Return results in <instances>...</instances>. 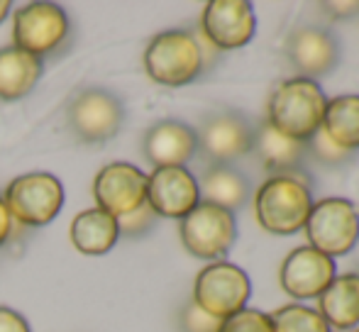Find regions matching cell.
<instances>
[{"label":"cell","instance_id":"1","mask_svg":"<svg viewBox=\"0 0 359 332\" xmlns=\"http://www.w3.org/2000/svg\"><path fill=\"white\" fill-rule=\"evenodd\" d=\"M327 98L320 83L311 78H288L276 85L269 98V123L281 134L308 142L320 130Z\"/></svg>","mask_w":359,"mask_h":332},{"label":"cell","instance_id":"2","mask_svg":"<svg viewBox=\"0 0 359 332\" xmlns=\"http://www.w3.org/2000/svg\"><path fill=\"white\" fill-rule=\"evenodd\" d=\"M311 208V186L303 176H269L255 195L257 220L266 233L274 235H293L303 230Z\"/></svg>","mask_w":359,"mask_h":332},{"label":"cell","instance_id":"3","mask_svg":"<svg viewBox=\"0 0 359 332\" xmlns=\"http://www.w3.org/2000/svg\"><path fill=\"white\" fill-rule=\"evenodd\" d=\"M203 47L186 29L159 32L144 49V71L161 85H186L203 71Z\"/></svg>","mask_w":359,"mask_h":332},{"label":"cell","instance_id":"4","mask_svg":"<svg viewBox=\"0 0 359 332\" xmlns=\"http://www.w3.org/2000/svg\"><path fill=\"white\" fill-rule=\"evenodd\" d=\"M252 296V281L245 269L230 261H213L203 266L194 284V303L217 320L247 308Z\"/></svg>","mask_w":359,"mask_h":332},{"label":"cell","instance_id":"5","mask_svg":"<svg viewBox=\"0 0 359 332\" xmlns=\"http://www.w3.org/2000/svg\"><path fill=\"white\" fill-rule=\"evenodd\" d=\"M5 205L10 218L27 228H44L59 215L64 205V186L57 176L34 171L18 176L5 188Z\"/></svg>","mask_w":359,"mask_h":332},{"label":"cell","instance_id":"6","mask_svg":"<svg viewBox=\"0 0 359 332\" xmlns=\"http://www.w3.org/2000/svg\"><path fill=\"white\" fill-rule=\"evenodd\" d=\"M308 247L325 256H345L359 240V213L345 198H323L313 203L306 223Z\"/></svg>","mask_w":359,"mask_h":332},{"label":"cell","instance_id":"7","mask_svg":"<svg viewBox=\"0 0 359 332\" xmlns=\"http://www.w3.org/2000/svg\"><path fill=\"white\" fill-rule=\"evenodd\" d=\"M69 130L83 144H103L120 132L125 108L115 93L105 88H83L67 110Z\"/></svg>","mask_w":359,"mask_h":332},{"label":"cell","instance_id":"8","mask_svg":"<svg viewBox=\"0 0 359 332\" xmlns=\"http://www.w3.org/2000/svg\"><path fill=\"white\" fill-rule=\"evenodd\" d=\"M184 247L198 259H215L225 256L237 240L235 215L225 208L203 203L201 200L179 225Z\"/></svg>","mask_w":359,"mask_h":332},{"label":"cell","instance_id":"9","mask_svg":"<svg viewBox=\"0 0 359 332\" xmlns=\"http://www.w3.org/2000/svg\"><path fill=\"white\" fill-rule=\"evenodd\" d=\"M69 34V18L57 3H29L13 18V47L42 59L57 52Z\"/></svg>","mask_w":359,"mask_h":332},{"label":"cell","instance_id":"10","mask_svg":"<svg viewBox=\"0 0 359 332\" xmlns=\"http://www.w3.org/2000/svg\"><path fill=\"white\" fill-rule=\"evenodd\" d=\"M196 152L203 154L210 166H230L240 157L252 152L255 144V130L240 113H215L196 132Z\"/></svg>","mask_w":359,"mask_h":332},{"label":"cell","instance_id":"11","mask_svg":"<svg viewBox=\"0 0 359 332\" xmlns=\"http://www.w3.org/2000/svg\"><path fill=\"white\" fill-rule=\"evenodd\" d=\"M201 32L210 47L230 52L252 42L257 32V15L247 0H210L203 8Z\"/></svg>","mask_w":359,"mask_h":332},{"label":"cell","instance_id":"12","mask_svg":"<svg viewBox=\"0 0 359 332\" xmlns=\"http://www.w3.org/2000/svg\"><path fill=\"white\" fill-rule=\"evenodd\" d=\"M93 198L100 210L113 218L137 210L147 203V174L128 162H113L95 174Z\"/></svg>","mask_w":359,"mask_h":332},{"label":"cell","instance_id":"13","mask_svg":"<svg viewBox=\"0 0 359 332\" xmlns=\"http://www.w3.org/2000/svg\"><path fill=\"white\" fill-rule=\"evenodd\" d=\"M147 203L159 218H186L201 203L198 181L186 166L154 169L147 176Z\"/></svg>","mask_w":359,"mask_h":332},{"label":"cell","instance_id":"14","mask_svg":"<svg viewBox=\"0 0 359 332\" xmlns=\"http://www.w3.org/2000/svg\"><path fill=\"white\" fill-rule=\"evenodd\" d=\"M281 289L298 300L318 298L335 279V259L313 247H296L281 264Z\"/></svg>","mask_w":359,"mask_h":332},{"label":"cell","instance_id":"15","mask_svg":"<svg viewBox=\"0 0 359 332\" xmlns=\"http://www.w3.org/2000/svg\"><path fill=\"white\" fill-rule=\"evenodd\" d=\"M286 57L301 78L316 81L340 62V44L323 27H298L286 42Z\"/></svg>","mask_w":359,"mask_h":332},{"label":"cell","instance_id":"16","mask_svg":"<svg viewBox=\"0 0 359 332\" xmlns=\"http://www.w3.org/2000/svg\"><path fill=\"white\" fill-rule=\"evenodd\" d=\"M196 130H191L186 123L179 120H161L151 125L144 134L142 152L154 169L164 166H186L191 157L196 154Z\"/></svg>","mask_w":359,"mask_h":332},{"label":"cell","instance_id":"17","mask_svg":"<svg viewBox=\"0 0 359 332\" xmlns=\"http://www.w3.org/2000/svg\"><path fill=\"white\" fill-rule=\"evenodd\" d=\"M252 152H257V157L262 159L266 171H271L274 176H301L298 169L306 162L308 147L306 142H298V139L281 134L266 120V123L259 125V130H255Z\"/></svg>","mask_w":359,"mask_h":332},{"label":"cell","instance_id":"18","mask_svg":"<svg viewBox=\"0 0 359 332\" xmlns=\"http://www.w3.org/2000/svg\"><path fill=\"white\" fill-rule=\"evenodd\" d=\"M318 313L337 330H352L359 325V276L342 274L330 281L318 296Z\"/></svg>","mask_w":359,"mask_h":332},{"label":"cell","instance_id":"19","mask_svg":"<svg viewBox=\"0 0 359 332\" xmlns=\"http://www.w3.org/2000/svg\"><path fill=\"white\" fill-rule=\"evenodd\" d=\"M69 235H72V244L81 254L100 256L113 249L115 242H118V218H113L100 208L83 210L74 218Z\"/></svg>","mask_w":359,"mask_h":332},{"label":"cell","instance_id":"20","mask_svg":"<svg viewBox=\"0 0 359 332\" xmlns=\"http://www.w3.org/2000/svg\"><path fill=\"white\" fill-rule=\"evenodd\" d=\"M42 59L18 47L0 49V100H20L42 78Z\"/></svg>","mask_w":359,"mask_h":332},{"label":"cell","instance_id":"21","mask_svg":"<svg viewBox=\"0 0 359 332\" xmlns=\"http://www.w3.org/2000/svg\"><path fill=\"white\" fill-rule=\"evenodd\" d=\"M198 193L203 203L225 210H237L250 198V181L232 166H208L198 181Z\"/></svg>","mask_w":359,"mask_h":332},{"label":"cell","instance_id":"22","mask_svg":"<svg viewBox=\"0 0 359 332\" xmlns=\"http://www.w3.org/2000/svg\"><path fill=\"white\" fill-rule=\"evenodd\" d=\"M323 132L347 152L359 149V95L347 93L327 100L323 115Z\"/></svg>","mask_w":359,"mask_h":332},{"label":"cell","instance_id":"23","mask_svg":"<svg viewBox=\"0 0 359 332\" xmlns=\"http://www.w3.org/2000/svg\"><path fill=\"white\" fill-rule=\"evenodd\" d=\"M269 318L271 325H274V332H330V325L325 323V318L308 305L288 303L284 308L274 310Z\"/></svg>","mask_w":359,"mask_h":332},{"label":"cell","instance_id":"24","mask_svg":"<svg viewBox=\"0 0 359 332\" xmlns=\"http://www.w3.org/2000/svg\"><path fill=\"white\" fill-rule=\"evenodd\" d=\"M156 220H159V215L151 210V205L142 203L137 210L118 218V233L123 237H144L147 233L156 228Z\"/></svg>","mask_w":359,"mask_h":332},{"label":"cell","instance_id":"25","mask_svg":"<svg viewBox=\"0 0 359 332\" xmlns=\"http://www.w3.org/2000/svg\"><path fill=\"white\" fill-rule=\"evenodd\" d=\"M220 332H274L271 318L262 310L245 308L240 313L230 315L227 320H222Z\"/></svg>","mask_w":359,"mask_h":332},{"label":"cell","instance_id":"26","mask_svg":"<svg viewBox=\"0 0 359 332\" xmlns=\"http://www.w3.org/2000/svg\"><path fill=\"white\" fill-rule=\"evenodd\" d=\"M306 147H308V152H311L313 157L318 159V162H323V164H327V166H340V164H345L347 159H350L352 154H355V152H347V149L337 147V144L332 142V139L327 137L325 132H323V127L318 130V132L313 134L311 139H308Z\"/></svg>","mask_w":359,"mask_h":332},{"label":"cell","instance_id":"27","mask_svg":"<svg viewBox=\"0 0 359 332\" xmlns=\"http://www.w3.org/2000/svg\"><path fill=\"white\" fill-rule=\"evenodd\" d=\"M179 325H181V332H220L222 320L208 315L205 310H201L194 300H189V303L181 308Z\"/></svg>","mask_w":359,"mask_h":332},{"label":"cell","instance_id":"28","mask_svg":"<svg viewBox=\"0 0 359 332\" xmlns=\"http://www.w3.org/2000/svg\"><path fill=\"white\" fill-rule=\"evenodd\" d=\"M0 332H29V325L18 310L0 305Z\"/></svg>","mask_w":359,"mask_h":332},{"label":"cell","instance_id":"29","mask_svg":"<svg viewBox=\"0 0 359 332\" xmlns=\"http://www.w3.org/2000/svg\"><path fill=\"white\" fill-rule=\"evenodd\" d=\"M320 8L332 18H352L359 13V3H323Z\"/></svg>","mask_w":359,"mask_h":332},{"label":"cell","instance_id":"30","mask_svg":"<svg viewBox=\"0 0 359 332\" xmlns=\"http://www.w3.org/2000/svg\"><path fill=\"white\" fill-rule=\"evenodd\" d=\"M13 235V218H10V210L5 205V200L0 198V247L10 240Z\"/></svg>","mask_w":359,"mask_h":332},{"label":"cell","instance_id":"31","mask_svg":"<svg viewBox=\"0 0 359 332\" xmlns=\"http://www.w3.org/2000/svg\"><path fill=\"white\" fill-rule=\"evenodd\" d=\"M8 13H10V3L8 0H0V25H3L5 18H8Z\"/></svg>","mask_w":359,"mask_h":332},{"label":"cell","instance_id":"32","mask_svg":"<svg viewBox=\"0 0 359 332\" xmlns=\"http://www.w3.org/2000/svg\"><path fill=\"white\" fill-rule=\"evenodd\" d=\"M355 332H359V328H357V330H355Z\"/></svg>","mask_w":359,"mask_h":332},{"label":"cell","instance_id":"33","mask_svg":"<svg viewBox=\"0 0 359 332\" xmlns=\"http://www.w3.org/2000/svg\"><path fill=\"white\" fill-rule=\"evenodd\" d=\"M357 276H359V271H357Z\"/></svg>","mask_w":359,"mask_h":332}]
</instances>
